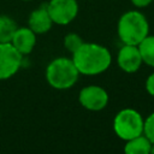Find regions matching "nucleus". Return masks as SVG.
I'll list each match as a JSON object with an SVG mask.
<instances>
[{"mask_svg":"<svg viewBox=\"0 0 154 154\" xmlns=\"http://www.w3.org/2000/svg\"><path fill=\"white\" fill-rule=\"evenodd\" d=\"M143 134L148 137V140L154 142V112H152L143 123Z\"/></svg>","mask_w":154,"mask_h":154,"instance_id":"2eb2a0df","label":"nucleus"},{"mask_svg":"<svg viewBox=\"0 0 154 154\" xmlns=\"http://www.w3.org/2000/svg\"><path fill=\"white\" fill-rule=\"evenodd\" d=\"M28 26L36 34V35H41V34H46L48 32L52 26H53V20L48 13L47 6L41 5L37 8H35L28 18Z\"/></svg>","mask_w":154,"mask_h":154,"instance_id":"9d476101","label":"nucleus"},{"mask_svg":"<svg viewBox=\"0 0 154 154\" xmlns=\"http://www.w3.org/2000/svg\"><path fill=\"white\" fill-rule=\"evenodd\" d=\"M138 49L142 57L143 64L154 67V35H147L140 43Z\"/></svg>","mask_w":154,"mask_h":154,"instance_id":"f8f14e48","label":"nucleus"},{"mask_svg":"<svg viewBox=\"0 0 154 154\" xmlns=\"http://www.w3.org/2000/svg\"><path fill=\"white\" fill-rule=\"evenodd\" d=\"M117 64L118 67L126 73L137 72L143 64L138 47L134 45H123L117 53Z\"/></svg>","mask_w":154,"mask_h":154,"instance_id":"6e6552de","label":"nucleus"},{"mask_svg":"<svg viewBox=\"0 0 154 154\" xmlns=\"http://www.w3.org/2000/svg\"><path fill=\"white\" fill-rule=\"evenodd\" d=\"M79 75L96 76L103 73L112 64V55L107 47L95 42H83L71 57Z\"/></svg>","mask_w":154,"mask_h":154,"instance_id":"f257e3e1","label":"nucleus"},{"mask_svg":"<svg viewBox=\"0 0 154 154\" xmlns=\"http://www.w3.org/2000/svg\"><path fill=\"white\" fill-rule=\"evenodd\" d=\"M20 1H32V0H20Z\"/></svg>","mask_w":154,"mask_h":154,"instance_id":"6ab92c4d","label":"nucleus"},{"mask_svg":"<svg viewBox=\"0 0 154 154\" xmlns=\"http://www.w3.org/2000/svg\"><path fill=\"white\" fill-rule=\"evenodd\" d=\"M18 28L17 23L8 16L1 14L0 16V43L11 42V38Z\"/></svg>","mask_w":154,"mask_h":154,"instance_id":"ddd939ff","label":"nucleus"},{"mask_svg":"<svg viewBox=\"0 0 154 154\" xmlns=\"http://www.w3.org/2000/svg\"><path fill=\"white\" fill-rule=\"evenodd\" d=\"M0 117H1V111H0Z\"/></svg>","mask_w":154,"mask_h":154,"instance_id":"aec40b11","label":"nucleus"},{"mask_svg":"<svg viewBox=\"0 0 154 154\" xmlns=\"http://www.w3.org/2000/svg\"><path fill=\"white\" fill-rule=\"evenodd\" d=\"M144 88L147 90V93L154 97V72H152L147 79H146V83H144Z\"/></svg>","mask_w":154,"mask_h":154,"instance_id":"dca6fc26","label":"nucleus"},{"mask_svg":"<svg viewBox=\"0 0 154 154\" xmlns=\"http://www.w3.org/2000/svg\"><path fill=\"white\" fill-rule=\"evenodd\" d=\"M150 154H154V142L152 143V147H150Z\"/></svg>","mask_w":154,"mask_h":154,"instance_id":"a211bd4d","label":"nucleus"},{"mask_svg":"<svg viewBox=\"0 0 154 154\" xmlns=\"http://www.w3.org/2000/svg\"><path fill=\"white\" fill-rule=\"evenodd\" d=\"M23 55L10 43H0V81L13 77L20 69Z\"/></svg>","mask_w":154,"mask_h":154,"instance_id":"423d86ee","label":"nucleus"},{"mask_svg":"<svg viewBox=\"0 0 154 154\" xmlns=\"http://www.w3.org/2000/svg\"><path fill=\"white\" fill-rule=\"evenodd\" d=\"M46 81L57 90H67L72 88L79 77V72L71 58H54L46 67Z\"/></svg>","mask_w":154,"mask_h":154,"instance_id":"7ed1b4c3","label":"nucleus"},{"mask_svg":"<svg viewBox=\"0 0 154 154\" xmlns=\"http://www.w3.org/2000/svg\"><path fill=\"white\" fill-rule=\"evenodd\" d=\"M144 119L142 114L134 108H123L113 118V131L123 141H128L143 134Z\"/></svg>","mask_w":154,"mask_h":154,"instance_id":"20e7f679","label":"nucleus"},{"mask_svg":"<svg viewBox=\"0 0 154 154\" xmlns=\"http://www.w3.org/2000/svg\"><path fill=\"white\" fill-rule=\"evenodd\" d=\"M23 57L30 54L36 45V34L29 26H18L10 42Z\"/></svg>","mask_w":154,"mask_h":154,"instance_id":"1a4fd4ad","label":"nucleus"},{"mask_svg":"<svg viewBox=\"0 0 154 154\" xmlns=\"http://www.w3.org/2000/svg\"><path fill=\"white\" fill-rule=\"evenodd\" d=\"M117 34L123 45L138 46V43L149 34L147 17L137 10L124 12L118 19Z\"/></svg>","mask_w":154,"mask_h":154,"instance_id":"f03ea898","label":"nucleus"},{"mask_svg":"<svg viewBox=\"0 0 154 154\" xmlns=\"http://www.w3.org/2000/svg\"><path fill=\"white\" fill-rule=\"evenodd\" d=\"M131 4L137 7V8H143V7H147L148 5H150L153 2V0H130Z\"/></svg>","mask_w":154,"mask_h":154,"instance_id":"f3484780","label":"nucleus"},{"mask_svg":"<svg viewBox=\"0 0 154 154\" xmlns=\"http://www.w3.org/2000/svg\"><path fill=\"white\" fill-rule=\"evenodd\" d=\"M46 6L53 24L57 25H67L78 14L77 0H49Z\"/></svg>","mask_w":154,"mask_h":154,"instance_id":"39448f33","label":"nucleus"},{"mask_svg":"<svg viewBox=\"0 0 154 154\" xmlns=\"http://www.w3.org/2000/svg\"><path fill=\"white\" fill-rule=\"evenodd\" d=\"M109 96L106 89L96 84L85 85L79 90L78 94V102L81 106L88 111L97 112L102 111L108 103Z\"/></svg>","mask_w":154,"mask_h":154,"instance_id":"0eeeda50","label":"nucleus"},{"mask_svg":"<svg viewBox=\"0 0 154 154\" xmlns=\"http://www.w3.org/2000/svg\"><path fill=\"white\" fill-rule=\"evenodd\" d=\"M150 147L152 142L144 134H141L125 141L124 152L126 154H150Z\"/></svg>","mask_w":154,"mask_h":154,"instance_id":"9b49d317","label":"nucleus"},{"mask_svg":"<svg viewBox=\"0 0 154 154\" xmlns=\"http://www.w3.org/2000/svg\"><path fill=\"white\" fill-rule=\"evenodd\" d=\"M83 42H84V41H83L82 36H79V35L76 34V32H69V34H66L65 37H64V47H65L66 51L70 52L71 54H72L73 52H76V51L78 49V47H79Z\"/></svg>","mask_w":154,"mask_h":154,"instance_id":"4468645a","label":"nucleus"}]
</instances>
